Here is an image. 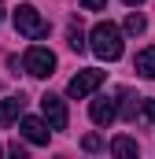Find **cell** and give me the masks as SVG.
I'll use <instances>...</instances> for the list:
<instances>
[{
  "label": "cell",
  "instance_id": "obj_8",
  "mask_svg": "<svg viewBox=\"0 0 155 159\" xmlns=\"http://www.w3.org/2000/svg\"><path fill=\"white\" fill-rule=\"evenodd\" d=\"M19 129H22V137H26L30 144H48V126L41 119H22Z\"/></svg>",
  "mask_w": 155,
  "mask_h": 159
},
{
  "label": "cell",
  "instance_id": "obj_13",
  "mask_svg": "<svg viewBox=\"0 0 155 159\" xmlns=\"http://www.w3.org/2000/svg\"><path fill=\"white\" fill-rule=\"evenodd\" d=\"M118 96H122V119H137V104H133V93H129V89H122Z\"/></svg>",
  "mask_w": 155,
  "mask_h": 159
},
{
  "label": "cell",
  "instance_id": "obj_2",
  "mask_svg": "<svg viewBox=\"0 0 155 159\" xmlns=\"http://www.w3.org/2000/svg\"><path fill=\"white\" fill-rule=\"evenodd\" d=\"M15 30H19L22 37H30V41L48 37V22L41 19V11L33 7V4H22V7H15Z\"/></svg>",
  "mask_w": 155,
  "mask_h": 159
},
{
  "label": "cell",
  "instance_id": "obj_11",
  "mask_svg": "<svg viewBox=\"0 0 155 159\" xmlns=\"http://www.w3.org/2000/svg\"><path fill=\"white\" fill-rule=\"evenodd\" d=\"M67 44L74 52H85V34H81V22H70L67 26Z\"/></svg>",
  "mask_w": 155,
  "mask_h": 159
},
{
  "label": "cell",
  "instance_id": "obj_14",
  "mask_svg": "<svg viewBox=\"0 0 155 159\" xmlns=\"http://www.w3.org/2000/svg\"><path fill=\"white\" fill-rule=\"evenodd\" d=\"M140 119H144V122H148V126L155 129V96H148V100H140Z\"/></svg>",
  "mask_w": 155,
  "mask_h": 159
},
{
  "label": "cell",
  "instance_id": "obj_1",
  "mask_svg": "<svg viewBox=\"0 0 155 159\" xmlns=\"http://www.w3.org/2000/svg\"><path fill=\"white\" fill-rule=\"evenodd\" d=\"M89 41H92L89 48H92L100 59H107V63L122 56V30H118L115 22H96L92 34H89Z\"/></svg>",
  "mask_w": 155,
  "mask_h": 159
},
{
  "label": "cell",
  "instance_id": "obj_9",
  "mask_svg": "<svg viewBox=\"0 0 155 159\" xmlns=\"http://www.w3.org/2000/svg\"><path fill=\"white\" fill-rule=\"evenodd\" d=\"M133 67H137V74H140V78H155V44H148L144 52H137Z\"/></svg>",
  "mask_w": 155,
  "mask_h": 159
},
{
  "label": "cell",
  "instance_id": "obj_3",
  "mask_svg": "<svg viewBox=\"0 0 155 159\" xmlns=\"http://www.w3.org/2000/svg\"><path fill=\"white\" fill-rule=\"evenodd\" d=\"M22 67H26L33 78H48V74L55 70V52H52V48H41V44H33V48L22 56Z\"/></svg>",
  "mask_w": 155,
  "mask_h": 159
},
{
  "label": "cell",
  "instance_id": "obj_4",
  "mask_svg": "<svg viewBox=\"0 0 155 159\" xmlns=\"http://www.w3.org/2000/svg\"><path fill=\"white\" fill-rule=\"evenodd\" d=\"M104 85V70H96V67H89V70H78L70 85H67V96H74V100H85L89 93H96Z\"/></svg>",
  "mask_w": 155,
  "mask_h": 159
},
{
  "label": "cell",
  "instance_id": "obj_15",
  "mask_svg": "<svg viewBox=\"0 0 155 159\" xmlns=\"http://www.w3.org/2000/svg\"><path fill=\"white\" fill-rule=\"evenodd\" d=\"M81 148H85V152H100V148H104V141H100L96 133H85V141H81Z\"/></svg>",
  "mask_w": 155,
  "mask_h": 159
},
{
  "label": "cell",
  "instance_id": "obj_6",
  "mask_svg": "<svg viewBox=\"0 0 155 159\" xmlns=\"http://www.w3.org/2000/svg\"><path fill=\"white\" fill-rule=\"evenodd\" d=\"M89 115H92L96 126H111V122L118 119V104L111 100V96H96V100H92V107H89Z\"/></svg>",
  "mask_w": 155,
  "mask_h": 159
},
{
  "label": "cell",
  "instance_id": "obj_10",
  "mask_svg": "<svg viewBox=\"0 0 155 159\" xmlns=\"http://www.w3.org/2000/svg\"><path fill=\"white\" fill-rule=\"evenodd\" d=\"M111 152H115V156L133 159L137 152H140V148H137V141H133V137H115V141H111Z\"/></svg>",
  "mask_w": 155,
  "mask_h": 159
},
{
  "label": "cell",
  "instance_id": "obj_18",
  "mask_svg": "<svg viewBox=\"0 0 155 159\" xmlns=\"http://www.w3.org/2000/svg\"><path fill=\"white\" fill-rule=\"evenodd\" d=\"M0 15H4V7H0Z\"/></svg>",
  "mask_w": 155,
  "mask_h": 159
},
{
  "label": "cell",
  "instance_id": "obj_7",
  "mask_svg": "<svg viewBox=\"0 0 155 159\" xmlns=\"http://www.w3.org/2000/svg\"><path fill=\"white\" fill-rule=\"evenodd\" d=\"M22 107H26V96H22V93H19V96L0 100V126H11V122L22 115Z\"/></svg>",
  "mask_w": 155,
  "mask_h": 159
},
{
  "label": "cell",
  "instance_id": "obj_16",
  "mask_svg": "<svg viewBox=\"0 0 155 159\" xmlns=\"http://www.w3.org/2000/svg\"><path fill=\"white\" fill-rule=\"evenodd\" d=\"M78 4H81L85 11H104V7H107V0H78Z\"/></svg>",
  "mask_w": 155,
  "mask_h": 159
},
{
  "label": "cell",
  "instance_id": "obj_5",
  "mask_svg": "<svg viewBox=\"0 0 155 159\" xmlns=\"http://www.w3.org/2000/svg\"><path fill=\"white\" fill-rule=\"evenodd\" d=\"M41 111H44V122L52 126V129H67V104L59 100V96H52V93H44L41 96Z\"/></svg>",
  "mask_w": 155,
  "mask_h": 159
},
{
  "label": "cell",
  "instance_id": "obj_12",
  "mask_svg": "<svg viewBox=\"0 0 155 159\" xmlns=\"http://www.w3.org/2000/svg\"><path fill=\"white\" fill-rule=\"evenodd\" d=\"M148 30V19L140 15V11H133L129 19H126V34H144Z\"/></svg>",
  "mask_w": 155,
  "mask_h": 159
},
{
  "label": "cell",
  "instance_id": "obj_17",
  "mask_svg": "<svg viewBox=\"0 0 155 159\" xmlns=\"http://www.w3.org/2000/svg\"><path fill=\"white\" fill-rule=\"evenodd\" d=\"M122 4H144V0H122Z\"/></svg>",
  "mask_w": 155,
  "mask_h": 159
}]
</instances>
